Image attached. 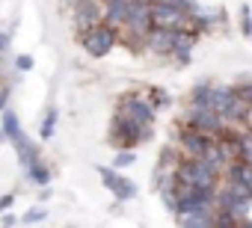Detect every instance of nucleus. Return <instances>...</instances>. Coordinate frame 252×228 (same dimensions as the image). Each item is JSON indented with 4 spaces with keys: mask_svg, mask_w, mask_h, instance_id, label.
<instances>
[{
    "mask_svg": "<svg viewBox=\"0 0 252 228\" xmlns=\"http://www.w3.org/2000/svg\"><path fill=\"white\" fill-rule=\"evenodd\" d=\"M152 24L155 27H181L184 24V12L178 3H169V0H158L152 3Z\"/></svg>",
    "mask_w": 252,
    "mask_h": 228,
    "instance_id": "obj_5",
    "label": "nucleus"
},
{
    "mask_svg": "<svg viewBox=\"0 0 252 228\" xmlns=\"http://www.w3.org/2000/svg\"><path fill=\"white\" fill-rule=\"evenodd\" d=\"M243 122H246V125H249V131H252V104L243 110Z\"/></svg>",
    "mask_w": 252,
    "mask_h": 228,
    "instance_id": "obj_14",
    "label": "nucleus"
},
{
    "mask_svg": "<svg viewBox=\"0 0 252 228\" xmlns=\"http://www.w3.org/2000/svg\"><path fill=\"white\" fill-rule=\"evenodd\" d=\"M237 95H240L243 101H252V83H246V86H240V89H237Z\"/></svg>",
    "mask_w": 252,
    "mask_h": 228,
    "instance_id": "obj_12",
    "label": "nucleus"
},
{
    "mask_svg": "<svg viewBox=\"0 0 252 228\" xmlns=\"http://www.w3.org/2000/svg\"><path fill=\"white\" fill-rule=\"evenodd\" d=\"M128 163H131V154H128V151L116 157V166H128Z\"/></svg>",
    "mask_w": 252,
    "mask_h": 228,
    "instance_id": "obj_13",
    "label": "nucleus"
},
{
    "mask_svg": "<svg viewBox=\"0 0 252 228\" xmlns=\"http://www.w3.org/2000/svg\"><path fill=\"white\" fill-rule=\"evenodd\" d=\"M217 175H220V172L211 169L202 157H187V160L178 163V169H175V178H178V181L193 184V187H208V190H214Z\"/></svg>",
    "mask_w": 252,
    "mask_h": 228,
    "instance_id": "obj_1",
    "label": "nucleus"
},
{
    "mask_svg": "<svg viewBox=\"0 0 252 228\" xmlns=\"http://www.w3.org/2000/svg\"><path fill=\"white\" fill-rule=\"evenodd\" d=\"M175 42H178V30L175 27H152L149 39H146V45L152 51H158V54H172Z\"/></svg>",
    "mask_w": 252,
    "mask_h": 228,
    "instance_id": "obj_6",
    "label": "nucleus"
},
{
    "mask_svg": "<svg viewBox=\"0 0 252 228\" xmlns=\"http://www.w3.org/2000/svg\"><path fill=\"white\" fill-rule=\"evenodd\" d=\"M190 125H193L196 131H202V134H211V137H217V134H222V128H225V119L220 116L217 110H211V107L193 104V110H190Z\"/></svg>",
    "mask_w": 252,
    "mask_h": 228,
    "instance_id": "obj_2",
    "label": "nucleus"
},
{
    "mask_svg": "<svg viewBox=\"0 0 252 228\" xmlns=\"http://www.w3.org/2000/svg\"><path fill=\"white\" fill-rule=\"evenodd\" d=\"M119 113H122V116H128V119H134V122L143 125V128H152V119H155V107H152L146 98H137V95L125 98Z\"/></svg>",
    "mask_w": 252,
    "mask_h": 228,
    "instance_id": "obj_4",
    "label": "nucleus"
},
{
    "mask_svg": "<svg viewBox=\"0 0 252 228\" xmlns=\"http://www.w3.org/2000/svg\"><path fill=\"white\" fill-rule=\"evenodd\" d=\"M128 9H131V3H125V0H107V12H104L107 24L110 27H122L125 18H128Z\"/></svg>",
    "mask_w": 252,
    "mask_h": 228,
    "instance_id": "obj_8",
    "label": "nucleus"
},
{
    "mask_svg": "<svg viewBox=\"0 0 252 228\" xmlns=\"http://www.w3.org/2000/svg\"><path fill=\"white\" fill-rule=\"evenodd\" d=\"M243 110H246V101H243L237 92H231L228 101H225V107L220 110V116H222L225 122H240V119H243Z\"/></svg>",
    "mask_w": 252,
    "mask_h": 228,
    "instance_id": "obj_9",
    "label": "nucleus"
},
{
    "mask_svg": "<svg viewBox=\"0 0 252 228\" xmlns=\"http://www.w3.org/2000/svg\"><path fill=\"white\" fill-rule=\"evenodd\" d=\"M104 178H107V181H110V184H113V190H116V193H119V196H122V199H128V196H131V193H134V190H131V184H128V181H119V178H113V175H110V172H104Z\"/></svg>",
    "mask_w": 252,
    "mask_h": 228,
    "instance_id": "obj_11",
    "label": "nucleus"
},
{
    "mask_svg": "<svg viewBox=\"0 0 252 228\" xmlns=\"http://www.w3.org/2000/svg\"><path fill=\"white\" fill-rule=\"evenodd\" d=\"M83 45H86V51H89L92 57H104V54L116 45V33H113L110 24H95V27H89Z\"/></svg>",
    "mask_w": 252,
    "mask_h": 228,
    "instance_id": "obj_3",
    "label": "nucleus"
},
{
    "mask_svg": "<svg viewBox=\"0 0 252 228\" xmlns=\"http://www.w3.org/2000/svg\"><path fill=\"white\" fill-rule=\"evenodd\" d=\"M237 157H240L243 163H252V134L237 140Z\"/></svg>",
    "mask_w": 252,
    "mask_h": 228,
    "instance_id": "obj_10",
    "label": "nucleus"
},
{
    "mask_svg": "<svg viewBox=\"0 0 252 228\" xmlns=\"http://www.w3.org/2000/svg\"><path fill=\"white\" fill-rule=\"evenodd\" d=\"M211 140H214L211 134H202V131H196V128H190V131L181 134V145H184V151H187L190 157H202Z\"/></svg>",
    "mask_w": 252,
    "mask_h": 228,
    "instance_id": "obj_7",
    "label": "nucleus"
},
{
    "mask_svg": "<svg viewBox=\"0 0 252 228\" xmlns=\"http://www.w3.org/2000/svg\"><path fill=\"white\" fill-rule=\"evenodd\" d=\"M125 3H137V0H125Z\"/></svg>",
    "mask_w": 252,
    "mask_h": 228,
    "instance_id": "obj_15",
    "label": "nucleus"
}]
</instances>
